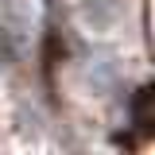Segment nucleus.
I'll use <instances>...</instances> for the list:
<instances>
[{"label":"nucleus","instance_id":"obj_1","mask_svg":"<svg viewBox=\"0 0 155 155\" xmlns=\"http://www.w3.org/2000/svg\"><path fill=\"white\" fill-rule=\"evenodd\" d=\"M132 109H136V124H140V132H147V128H151V89H147V85L136 93Z\"/></svg>","mask_w":155,"mask_h":155}]
</instances>
